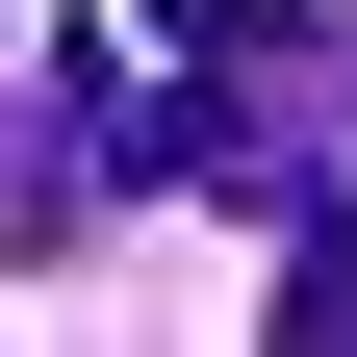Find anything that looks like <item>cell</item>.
I'll use <instances>...</instances> for the list:
<instances>
[{"label": "cell", "mask_w": 357, "mask_h": 357, "mask_svg": "<svg viewBox=\"0 0 357 357\" xmlns=\"http://www.w3.org/2000/svg\"><path fill=\"white\" fill-rule=\"evenodd\" d=\"M281 357H357V178L281 204Z\"/></svg>", "instance_id": "7a4b0ae2"}, {"label": "cell", "mask_w": 357, "mask_h": 357, "mask_svg": "<svg viewBox=\"0 0 357 357\" xmlns=\"http://www.w3.org/2000/svg\"><path fill=\"white\" fill-rule=\"evenodd\" d=\"M102 230V153H77V102H0V255H77Z\"/></svg>", "instance_id": "6da1fadb"}]
</instances>
